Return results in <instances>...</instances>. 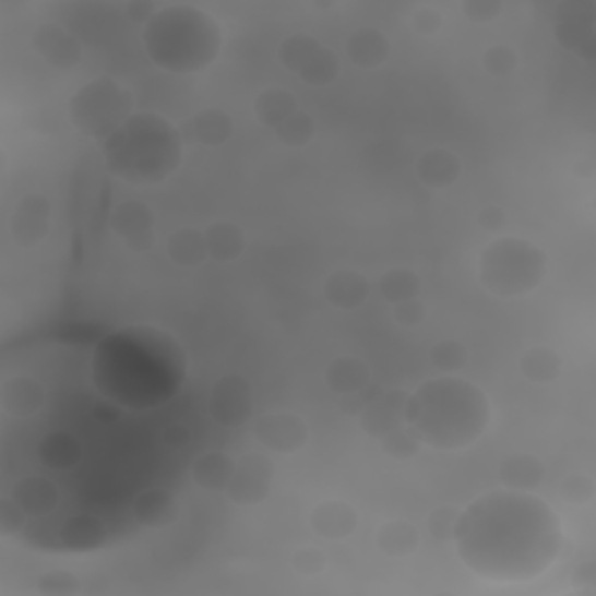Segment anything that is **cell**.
Listing matches in <instances>:
<instances>
[{"mask_svg": "<svg viewBox=\"0 0 596 596\" xmlns=\"http://www.w3.org/2000/svg\"><path fill=\"white\" fill-rule=\"evenodd\" d=\"M254 438L271 452L294 454L308 445L310 429L301 415L289 410H271L254 422Z\"/></svg>", "mask_w": 596, "mask_h": 596, "instance_id": "11", "label": "cell"}, {"mask_svg": "<svg viewBox=\"0 0 596 596\" xmlns=\"http://www.w3.org/2000/svg\"><path fill=\"white\" fill-rule=\"evenodd\" d=\"M462 520V508L457 505H438L436 511H431L429 515V536L436 543H450L457 534Z\"/></svg>", "mask_w": 596, "mask_h": 596, "instance_id": "40", "label": "cell"}, {"mask_svg": "<svg viewBox=\"0 0 596 596\" xmlns=\"http://www.w3.org/2000/svg\"><path fill=\"white\" fill-rule=\"evenodd\" d=\"M345 51H347V59L353 61V65L361 70H376L388 63L392 55V43L380 28L363 26L349 35L345 43Z\"/></svg>", "mask_w": 596, "mask_h": 596, "instance_id": "24", "label": "cell"}, {"mask_svg": "<svg viewBox=\"0 0 596 596\" xmlns=\"http://www.w3.org/2000/svg\"><path fill=\"white\" fill-rule=\"evenodd\" d=\"M408 392L403 390H380L361 410L359 427L366 436L380 441L382 436L392 433L394 429L406 425V408H408Z\"/></svg>", "mask_w": 596, "mask_h": 596, "instance_id": "14", "label": "cell"}, {"mask_svg": "<svg viewBox=\"0 0 596 596\" xmlns=\"http://www.w3.org/2000/svg\"><path fill=\"white\" fill-rule=\"evenodd\" d=\"M133 94L112 78H96L82 84L68 100V117L86 138L108 140L135 115Z\"/></svg>", "mask_w": 596, "mask_h": 596, "instance_id": "5", "label": "cell"}, {"mask_svg": "<svg viewBox=\"0 0 596 596\" xmlns=\"http://www.w3.org/2000/svg\"><path fill=\"white\" fill-rule=\"evenodd\" d=\"M105 538H108V529L103 527V522L98 517L92 515L70 517L61 532L63 546L75 552H90L94 548H100Z\"/></svg>", "mask_w": 596, "mask_h": 596, "instance_id": "33", "label": "cell"}, {"mask_svg": "<svg viewBox=\"0 0 596 596\" xmlns=\"http://www.w3.org/2000/svg\"><path fill=\"white\" fill-rule=\"evenodd\" d=\"M184 145L201 147H222L234 138V119L229 112L219 108H203L196 115L187 117L178 127Z\"/></svg>", "mask_w": 596, "mask_h": 596, "instance_id": "15", "label": "cell"}, {"mask_svg": "<svg viewBox=\"0 0 596 596\" xmlns=\"http://www.w3.org/2000/svg\"><path fill=\"white\" fill-rule=\"evenodd\" d=\"M324 380H326V388L338 398H343V396L361 394L371 388L373 373H371V366H368L361 357L341 355L326 366Z\"/></svg>", "mask_w": 596, "mask_h": 596, "instance_id": "19", "label": "cell"}, {"mask_svg": "<svg viewBox=\"0 0 596 596\" xmlns=\"http://www.w3.org/2000/svg\"><path fill=\"white\" fill-rule=\"evenodd\" d=\"M314 135H318V121L312 119V115L298 110L289 119H285L283 124L275 129V138L289 150H303L308 147Z\"/></svg>", "mask_w": 596, "mask_h": 596, "instance_id": "34", "label": "cell"}, {"mask_svg": "<svg viewBox=\"0 0 596 596\" xmlns=\"http://www.w3.org/2000/svg\"><path fill=\"white\" fill-rule=\"evenodd\" d=\"M462 168H464L462 159L452 150L433 147L427 150L425 154H419V159L415 164V175L427 189L441 191L460 182Z\"/></svg>", "mask_w": 596, "mask_h": 596, "instance_id": "20", "label": "cell"}, {"mask_svg": "<svg viewBox=\"0 0 596 596\" xmlns=\"http://www.w3.org/2000/svg\"><path fill=\"white\" fill-rule=\"evenodd\" d=\"M594 20L596 5L592 0H567L557 5V22H555V38L564 49L587 61L596 55L594 40Z\"/></svg>", "mask_w": 596, "mask_h": 596, "instance_id": "8", "label": "cell"}, {"mask_svg": "<svg viewBox=\"0 0 596 596\" xmlns=\"http://www.w3.org/2000/svg\"><path fill=\"white\" fill-rule=\"evenodd\" d=\"M462 12L470 22L489 24V22H497L503 14V3L501 0H464Z\"/></svg>", "mask_w": 596, "mask_h": 596, "instance_id": "44", "label": "cell"}, {"mask_svg": "<svg viewBox=\"0 0 596 596\" xmlns=\"http://www.w3.org/2000/svg\"><path fill=\"white\" fill-rule=\"evenodd\" d=\"M162 441H164V445H166L168 450L178 452V450H184V448L191 443V431H189V427L182 425V422H172V425H168V427L164 429Z\"/></svg>", "mask_w": 596, "mask_h": 596, "instance_id": "47", "label": "cell"}, {"mask_svg": "<svg viewBox=\"0 0 596 596\" xmlns=\"http://www.w3.org/2000/svg\"><path fill=\"white\" fill-rule=\"evenodd\" d=\"M546 480V464L532 452H515L499 466V482L517 494H529Z\"/></svg>", "mask_w": 596, "mask_h": 596, "instance_id": "22", "label": "cell"}, {"mask_svg": "<svg viewBox=\"0 0 596 596\" xmlns=\"http://www.w3.org/2000/svg\"><path fill=\"white\" fill-rule=\"evenodd\" d=\"M419 540H422L419 529L406 520L384 522L382 527L376 532L378 550L390 559H408L410 555L417 552Z\"/></svg>", "mask_w": 596, "mask_h": 596, "instance_id": "29", "label": "cell"}, {"mask_svg": "<svg viewBox=\"0 0 596 596\" xmlns=\"http://www.w3.org/2000/svg\"><path fill=\"white\" fill-rule=\"evenodd\" d=\"M371 279L357 269L333 271L324 283V298L338 310L353 312L368 303L371 298Z\"/></svg>", "mask_w": 596, "mask_h": 596, "instance_id": "18", "label": "cell"}, {"mask_svg": "<svg viewBox=\"0 0 596 596\" xmlns=\"http://www.w3.org/2000/svg\"><path fill=\"white\" fill-rule=\"evenodd\" d=\"M359 515L349 503L345 501H324L312 508L310 513V527L324 540L338 543L353 536L357 532Z\"/></svg>", "mask_w": 596, "mask_h": 596, "instance_id": "21", "label": "cell"}, {"mask_svg": "<svg viewBox=\"0 0 596 596\" xmlns=\"http://www.w3.org/2000/svg\"><path fill=\"white\" fill-rule=\"evenodd\" d=\"M505 219H508V215L501 205H485L478 213L480 229H485L489 234H499L505 226Z\"/></svg>", "mask_w": 596, "mask_h": 596, "instance_id": "46", "label": "cell"}, {"mask_svg": "<svg viewBox=\"0 0 596 596\" xmlns=\"http://www.w3.org/2000/svg\"><path fill=\"white\" fill-rule=\"evenodd\" d=\"M410 26L415 33L425 35V38H431V35H436L438 31H441L443 26V14L438 12L433 5H417L413 12H410Z\"/></svg>", "mask_w": 596, "mask_h": 596, "instance_id": "45", "label": "cell"}, {"mask_svg": "<svg viewBox=\"0 0 596 596\" xmlns=\"http://www.w3.org/2000/svg\"><path fill=\"white\" fill-rule=\"evenodd\" d=\"M124 12L133 24L147 26L154 20V14L159 12V8H156V3H152V0H131V3L124 5Z\"/></svg>", "mask_w": 596, "mask_h": 596, "instance_id": "48", "label": "cell"}, {"mask_svg": "<svg viewBox=\"0 0 596 596\" xmlns=\"http://www.w3.org/2000/svg\"><path fill=\"white\" fill-rule=\"evenodd\" d=\"M429 361H431V366L436 368L438 373L460 376L466 368V363H468V349L457 338H443V341H438L431 347Z\"/></svg>", "mask_w": 596, "mask_h": 596, "instance_id": "35", "label": "cell"}, {"mask_svg": "<svg viewBox=\"0 0 596 596\" xmlns=\"http://www.w3.org/2000/svg\"><path fill=\"white\" fill-rule=\"evenodd\" d=\"M35 592L45 594V596H75L82 592V583L73 571L49 569L43 575H38Z\"/></svg>", "mask_w": 596, "mask_h": 596, "instance_id": "37", "label": "cell"}, {"mask_svg": "<svg viewBox=\"0 0 596 596\" xmlns=\"http://www.w3.org/2000/svg\"><path fill=\"white\" fill-rule=\"evenodd\" d=\"M31 517L24 513V508L10 497L0 499V538H14L20 532H24L26 522Z\"/></svg>", "mask_w": 596, "mask_h": 596, "instance_id": "42", "label": "cell"}, {"mask_svg": "<svg viewBox=\"0 0 596 596\" xmlns=\"http://www.w3.org/2000/svg\"><path fill=\"white\" fill-rule=\"evenodd\" d=\"M180 129L154 112H135L108 140L103 159L108 172L133 187L162 184L182 164Z\"/></svg>", "mask_w": 596, "mask_h": 596, "instance_id": "2", "label": "cell"}, {"mask_svg": "<svg viewBox=\"0 0 596 596\" xmlns=\"http://www.w3.org/2000/svg\"><path fill=\"white\" fill-rule=\"evenodd\" d=\"M47 403L45 384L33 376H12L0 384V408L16 419L40 415Z\"/></svg>", "mask_w": 596, "mask_h": 596, "instance_id": "16", "label": "cell"}, {"mask_svg": "<svg viewBox=\"0 0 596 596\" xmlns=\"http://www.w3.org/2000/svg\"><path fill=\"white\" fill-rule=\"evenodd\" d=\"M207 415L215 425L236 429L250 422L254 415V390L252 382L240 373H224L210 388Z\"/></svg>", "mask_w": 596, "mask_h": 596, "instance_id": "7", "label": "cell"}, {"mask_svg": "<svg viewBox=\"0 0 596 596\" xmlns=\"http://www.w3.org/2000/svg\"><path fill=\"white\" fill-rule=\"evenodd\" d=\"M252 110L259 124L275 131L285 119L298 112V100L287 86H269V90H264L254 98Z\"/></svg>", "mask_w": 596, "mask_h": 596, "instance_id": "30", "label": "cell"}, {"mask_svg": "<svg viewBox=\"0 0 596 596\" xmlns=\"http://www.w3.org/2000/svg\"><path fill=\"white\" fill-rule=\"evenodd\" d=\"M31 47L49 68L73 70L82 61V43L61 24L45 22L31 35Z\"/></svg>", "mask_w": 596, "mask_h": 596, "instance_id": "13", "label": "cell"}, {"mask_svg": "<svg viewBox=\"0 0 596 596\" xmlns=\"http://www.w3.org/2000/svg\"><path fill=\"white\" fill-rule=\"evenodd\" d=\"M166 254L175 266L180 269H199L210 259L207 245H205V231L196 229V226H182L175 229L168 236Z\"/></svg>", "mask_w": 596, "mask_h": 596, "instance_id": "27", "label": "cell"}, {"mask_svg": "<svg viewBox=\"0 0 596 596\" xmlns=\"http://www.w3.org/2000/svg\"><path fill=\"white\" fill-rule=\"evenodd\" d=\"M110 231L133 252L154 248V213L143 201H121L110 213Z\"/></svg>", "mask_w": 596, "mask_h": 596, "instance_id": "12", "label": "cell"}, {"mask_svg": "<svg viewBox=\"0 0 596 596\" xmlns=\"http://www.w3.org/2000/svg\"><path fill=\"white\" fill-rule=\"evenodd\" d=\"M234 470H236V460H231L229 454L224 452L210 450L199 454L194 464H191V480H194V485L203 489V492L222 494L226 492V487H229Z\"/></svg>", "mask_w": 596, "mask_h": 596, "instance_id": "25", "label": "cell"}, {"mask_svg": "<svg viewBox=\"0 0 596 596\" xmlns=\"http://www.w3.org/2000/svg\"><path fill=\"white\" fill-rule=\"evenodd\" d=\"M180 501L164 487H152L140 492L131 505V513L140 527L166 529L180 520Z\"/></svg>", "mask_w": 596, "mask_h": 596, "instance_id": "17", "label": "cell"}, {"mask_svg": "<svg viewBox=\"0 0 596 596\" xmlns=\"http://www.w3.org/2000/svg\"><path fill=\"white\" fill-rule=\"evenodd\" d=\"M392 318L403 329H417L427 322L429 308L422 298H410V301L392 306Z\"/></svg>", "mask_w": 596, "mask_h": 596, "instance_id": "43", "label": "cell"}, {"mask_svg": "<svg viewBox=\"0 0 596 596\" xmlns=\"http://www.w3.org/2000/svg\"><path fill=\"white\" fill-rule=\"evenodd\" d=\"M147 59L175 75L201 73L222 49V28L215 16L196 5H168L154 14L143 31Z\"/></svg>", "mask_w": 596, "mask_h": 596, "instance_id": "3", "label": "cell"}, {"mask_svg": "<svg viewBox=\"0 0 596 596\" xmlns=\"http://www.w3.org/2000/svg\"><path fill=\"white\" fill-rule=\"evenodd\" d=\"M82 457H84L82 441L75 433H68V431L49 433L38 445V460L49 470L68 473L82 462Z\"/></svg>", "mask_w": 596, "mask_h": 596, "instance_id": "26", "label": "cell"}, {"mask_svg": "<svg viewBox=\"0 0 596 596\" xmlns=\"http://www.w3.org/2000/svg\"><path fill=\"white\" fill-rule=\"evenodd\" d=\"M12 499L24 508V513L33 520H43L59 508L61 492L59 487L45 476H26L12 489Z\"/></svg>", "mask_w": 596, "mask_h": 596, "instance_id": "23", "label": "cell"}, {"mask_svg": "<svg viewBox=\"0 0 596 596\" xmlns=\"http://www.w3.org/2000/svg\"><path fill=\"white\" fill-rule=\"evenodd\" d=\"M380 445H382V452L388 454L390 460H396V462L415 460L417 454L422 452V441H419L417 433L408 425H403V427L394 429L392 433L382 436Z\"/></svg>", "mask_w": 596, "mask_h": 596, "instance_id": "36", "label": "cell"}, {"mask_svg": "<svg viewBox=\"0 0 596 596\" xmlns=\"http://www.w3.org/2000/svg\"><path fill=\"white\" fill-rule=\"evenodd\" d=\"M562 357L548 345H534L520 357V373L534 384H552L562 376Z\"/></svg>", "mask_w": 596, "mask_h": 596, "instance_id": "31", "label": "cell"}, {"mask_svg": "<svg viewBox=\"0 0 596 596\" xmlns=\"http://www.w3.org/2000/svg\"><path fill=\"white\" fill-rule=\"evenodd\" d=\"M548 271V257L529 240L499 238L480 254V283L499 298L534 291Z\"/></svg>", "mask_w": 596, "mask_h": 596, "instance_id": "4", "label": "cell"}, {"mask_svg": "<svg viewBox=\"0 0 596 596\" xmlns=\"http://www.w3.org/2000/svg\"><path fill=\"white\" fill-rule=\"evenodd\" d=\"M406 425L436 450H462L487 431L489 398L457 376L425 382L408 396Z\"/></svg>", "mask_w": 596, "mask_h": 596, "instance_id": "1", "label": "cell"}, {"mask_svg": "<svg viewBox=\"0 0 596 596\" xmlns=\"http://www.w3.org/2000/svg\"><path fill=\"white\" fill-rule=\"evenodd\" d=\"M51 215H55V205H51L47 194H40V191L24 194L14 203L8 222L12 240L22 250L40 248L51 231Z\"/></svg>", "mask_w": 596, "mask_h": 596, "instance_id": "10", "label": "cell"}, {"mask_svg": "<svg viewBox=\"0 0 596 596\" xmlns=\"http://www.w3.org/2000/svg\"><path fill=\"white\" fill-rule=\"evenodd\" d=\"M326 564H329L326 552L322 548H314V546L298 548L291 555V569L296 575H301V577L322 575L326 571Z\"/></svg>", "mask_w": 596, "mask_h": 596, "instance_id": "41", "label": "cell"}, {"mask_svg": "<svg viewBox=\"0 0 596 596\" xmlns=\"http://www.w3.org/2000/svg\"><path fill=\"white\" fill-rule=\"evenodd\" d=\"M559 497H562L564 503L577 508L594 503L596 499L594 478L587 476V473H569V476L559 482Z\"/></svg>", "mask_w": 596, "mask_h": 596, "instance_id": "38", "label": "cell"}, {"mask_svg": "<svg viewBox=\"0 0 596 596\" xmlns=\"http://www.w3.org/2000/svg\"><path fill=\"white\" fill-rule=\"evenodd\" d=\"M575 175H581V178H592L594 175V162L592 159H583V162H577L575 168H573Z\"/></svg>", "mask_w": 596, "mask_h": 596, "instance_id": "50", "label": "cell"}, {"mask_svg": "<svg viewBox=\"0 0 596 596\" xmlns=\"http://www.w3.org/2000/svg\"><path fill=\"white\" fill-rule=\"evenodd\" d=\"M203 231H205L207 254L213 261H219V264H231V261L240 259L245 248H248L245 231L234 222H215Z\"/></svg>", "mask_w": 596, "mask_h": 596, "instance_id": "28", "label": "cell"}, {"mask_svg": "<svg viewBox=\"0 0 596 596\" xmlns=\"http://www.w3.org/2000/svg\"><path fill=\"white\" fill-rule=\"evenodd\" d=\"M277 59L287 73L318 90L333 84L341 75V59L336 51L308 33H294L279 43Z\"/></svg>", "mask_w": 596, "mask_h": 596, "instance_id": "6", "label": "cell"}, {"mask_svg": "<svg viewBox=\"0 0 596 596\" xmlns=\"http://www.w3.org/2000/svg\"><path fill=\"white\" fill-rule=\"evenodd\" d=\"M273 480H275L273 460L261 452H248L236 462L234 478L224 494L236 505H259L269 499Z\"/></svg>", "mask_w": 596, "mask_h": 596, "instance_id": "9", "label": "cell"}, {"mask_svg": "<svg viewBox=\"0 0 596 596\" xmlns=\"http://www.w3.org/2000/svg\"><path fill=\"white\" fill-rule=\"evenodd\" d=\"M94 415L98 419H103V415H108V422H115V419L119 417V410L115 406H110V403H96V408H94Z\"/></svg>", "mask_w": 596, "mask_h": 596, "instance_id": "49", "label": "cell"}, {"mask_svg": "<svg viewBox=\"0 0 596 596\" xmlns=\"http://www.w3.org/2000/svg\"><path fill=\"white\" fill-rule=\"evenodd\" d=\"M520 65V59H517V51L511 47V45H492L485 49L482 55V68L487 75L492 78H508L513 75L515 70Z\"/></svg>", "mask_w": 596, "mask_h": 596, "instance_id": "39", "label": "cell"}, {"mask_svg": "<svg viewBox=\"0 0 596 596\" xmlns=\"http://www.w3.org/2000/svg\"><path fill=\"white\" fill-rule=\"evenodd\" d=\"M378 291L390 306L410 301V298H419V294H422V277L408 266H394L380 275Z\"/></svg>", "mask_w": 596, "mask_h": 596, "instance_id": "32", "label": "cell"}]
</instances>
